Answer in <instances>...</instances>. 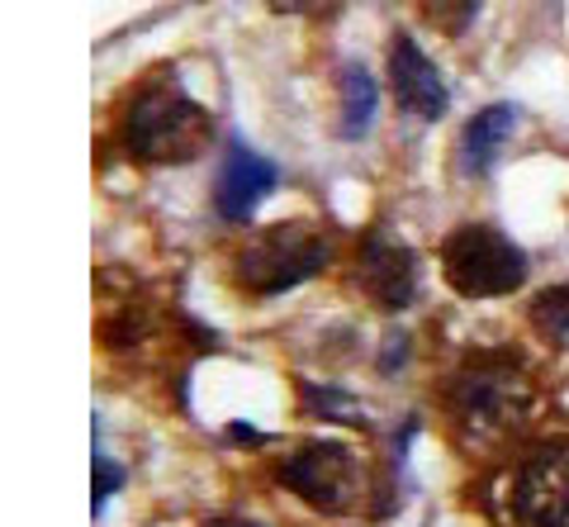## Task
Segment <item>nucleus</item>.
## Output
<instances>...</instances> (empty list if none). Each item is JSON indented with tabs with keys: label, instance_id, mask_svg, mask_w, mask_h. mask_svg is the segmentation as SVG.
Masks as SVG:
<instances>
[{
	"label": "nucleus",
	"instance_id": "f257e3e1",
	"mask_svg": "<svg viewBox=\"0 0 569 527\" xmlns=\"http://www.w3.org/2000/svg\"><path fill=\"white\" fill-rule=\"evenodd\" d=\"M213 138V119L200 100L186 96V86L176 81V72L152 77L148 86H138V96L129 100L123 115V143L138 162H157V167H181L194 162Z\"/></svg>",
	"mask_w": 569,
	"mask_h": 527
},
{
	"label": "nucleus",
	"instance_id": "f03ea898",
	"mask_svg": "<svg viewBox=\"0 0 569 527\" xmlns=\"http://www.w3.org/2000/svg\"><path fill=\"white\" fill-rule=\"evenodd\" d=\"M447 404H451V424L466 447H503L508 437H518L531 424L537 390L512 366L479 361L451 380Z\"/></svg>",
	"mask_w": 569,
	"mask_h": 527
},
{
	"label": "nucleus",
	"instance_id": "7ed1b4c3",
	"mask_svg": "<svg viewBox=\"0 0 569 527\" xmlns=\"http://www.w3.org/2000/svg\"><path fill=\"white\" fill-rule=\"evenodd\" d=\"M328 257H332V242L313 223H271V228H257L238 248L233 276L247 295L271 300V295H284L313 280L328 267Z\"/></svg>",
	"mask_w": 569,
	"mask_h": 527
},
{
	"label": "nucleus",
	"instance_id": "20e7f679",
	"mask_svg": "<svg viewBox=\"0 0 569 527\" xmlns=\"http://www.w3.org/2000/svg\"><path fill=\"white\" fill-rule=\"evenodd\" d=\"M441 276L466 300H498V295L522 290L527 252L489 223H460L441 242Z\"/></svg>",
	"mask_w": 569,
	"mask_h": 527
},
{
	"label": "nucleus",
	"instance_id": "39448f33",
	"mask_svg": "<svg viewBox=\"0 0 569 527\" xmlns=\"http://www.w3.org/2000/svg\"><path fill=\"white\" fill-rule=\"evenodd\" d=\"M276 480L318 514H351L366 495L361 456L347 443H305L276 466Z\"/></svg>",
	"mask_w": 569,
	"mask_h": 527
},
{
	"label": "nucleus",
	"instance_id": "423d86ee",
	"mask_svg": "<svg viewBox=\"0 0 569 527\" xmlns=\"http://www.w3.org/2000/svg\"><path fill=\"white\" fill-rule=\"evenodd\" d=\"M508 508L518 527H569V443H546L522 456Z\"/></svg>",
	"mask_w": 569,
	"mask_h": 527
},
{
	"label": "nucleus",
	"instance_id": "0eeeda50",
	"mask_svg": "<svg viewBox=\"0 0 569 527\" xmlns=\"http://www.w3.org/2000/svg\"><path fill=\"white\" fill-rule=\"evenodd\" d=\"M356 290L366 295L376 309L385 314H399L413 305V290H418V257L408 242H399L395 233L385 228H370L361 252H356Z\"/></svg>",
	"mask_w": 569,
	"mask_h": 527
},
{
	"label": "nucleus",
	"instance_id": "6e6552de",
	"mask_svg": "<svg viewBox=\"0 0 569 527\" xmlns=\"http://www.w3.org/2000/svg\"><path fill=\"white\" fill-rule=\"evenodd\" d=\"M389 91H395L399 110L422 119V125L441 119L451 105V91H447V81H441L437 62L427 58L408 33H395V43H389Z\"/></svg>",
	"mask_w": 569,
	"mask_h": 527
},
{
	"label": "nucleus",
	"instance_id": "1a4fd4ad",
	"mask_svg": "<svg viewBox=\"0 0 569 527\" xmlns=\"http://www.w3.org/2000/svg\"><path fill=\"white\" fill-rule=\"evenodd\" d=\"M276 186H280V171L266 162L261 152L233 143V152H228V162H223V171H219V190H213V205H219V215H223L228 223H247Z\"/></svg>",
	"mask_w": 569,
	"mask_h": 527
},
{
	"label": "nucleus",
	"instance_id": "9d476101",
	"mask_svg": "<svg viewBox=\"0 0 569 527\" xmlns=\"http://www.w3.org/2000/svg\"><path fill=\"white\" fill-rule=\"evenodd\" d=\"M512 129H518V105H489L479 110L466 133H460V171L466 176H489L503 157Z\"/></svg>",
	"mask_w": 569,
	"mask_h": 527
},
{
	"label": "nucleus",
	"instance_id": "9b49d317",
	"mask_svg": "<svg viewBox=\"0 0 569 527\" xmlns=\"http://www.w3.org/2000/svg\"><path fill=\"white\" fill-rule=\"evenodd\" d=\"M337 96H342L337 100V133L342 138H366L370 125H376V100H380L376 77H370L366 67L347 62L342 77H337Z\"/></svg>",
	"mask_w": 569,
	"mask_h": 527
},
{
	"label": "nucleus",
	"instance_id": "f8f14e48",
	"mask_svg": "<svg viewBox=\"0 0 569 527\" xmlns=\"http://www.w3.org/2000/svg\"><path fill=\"white\" fill-rule=\"evenodd\" d=\"M531 328L546 342H569V286H550L531 300Z\"/></svg>",
	"mask_w": 569,
	"mask_h": 527
},
{
	"label": "nucleus",
	"instance_id": "ddd939ff",
	"mask_svg": "<svg viewBox=\"0 0 569 527\" xmlns=\"http://www.w3.org/2000/svg\"><path fill=\"white\" fill-rule=\"evenodd\" d=\"M148 328H152V319H148V305H119L110 319L100 324V338H104V347H133V342H142L148 338Z\"/></svg>",
	"mask_w": 569,
	"mask_h": 527
},
{
	"label": "nucleus",
	"instance_id": "4468645a",
	"mask_svg": "<svg viewBox=\"0 0 569 527\" xmlns=\"http://www.w3.org/2000/svg\"><path fill=\"white\" fill-rule=\"evenodd\" d=\"M418 14L432 29H441V33H466L470 29V20L479 14V0H418Z\"/></svg>",
	"mask_w": 569,
	"mask_h": 527
},
{
	"label": "nucleus",
	"instance_id": "2eb2a0df",
	"mask_svg": "<svg viewBox=\"0 0 569 527\" xmlns=\"http://www.w3.org/2000/svg\"><path fill=\"white\" fill-rule=\"evenodd\" d=\"M123 485V470L119 466H110V461H104V456H96V514H100V508L104 504H110V495H114V489Z\"/></svg>",
	"mask_w": 569,
	"mask_h": 527
},
{
	"label": "nucleus",
	"instance_id": "dca6fc26",
	"mask_svg": "<svg viewBox=\"0 0 569 527\" xmlns=\"http://www.w3.org/2000/svg\"><path fill=\"white\" fill-rule=\"evenodd\" d=\"M276 14H313V10H323L328 0H266Z\"/></svg>",
	"mask_w": 569,
	"mask_h": 527
},
{
	"label": "nucleus",
	"instance_id": "f3484780",
	"mask_svg": "<svg viewBox=\"0 0 569 527\" xmlns=\"http://www.w3.org/2000/svg\"><path fill=\"white\" fill-rule=\"evenodd\" d=\"M204 527H261V523H247V518H213Z\"/></svg>",
	"mask_w": 569,
	"mask_h": 527
}]
</instances>
